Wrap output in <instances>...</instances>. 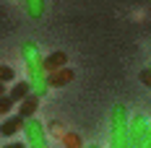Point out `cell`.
<instances>
[{
  "label": "cell",
  "instance_id": "cell-13",
  "mask_svg": "<svg viewBox=\"0 0 151 148\" xmlns=\"http://www.w3.org/2000/svg\"><path fill=\"white\" fill-rule=\"evenodd\" d=\"M138 78L143 81V86H149V89H151V68H143V70L138 73Z\"/></svg>",
  "mask_w": 151,
  "mask_h": 148
},
{
  "label": "cell",
  "instance_id": "cell-9",
  "mask_svg": "<svg viewBox=\"0 0 151 148\" xmlns=\"http://www.w3.org/2000/svg\"><path fill=\"white\" fill-rule=\"evenodd\" d=\"M24 5H26V13L31 18H42L45 16V0H24Z\"/></svg>",
  "mask_w": 151,
  "mask_h": 148
},
{
  "label": "cell",
  "instance_id": "cell-4",
  "mask_svg": "<svg viewBox=\"0 0 151 148\" xmlns=\"http://www.w3.org/2000/svg\"><path fill=\"white\" fill-rule=\"evenodd\" d=\"M73 70L70 68H63V70H55V73L47 75V86L50 89H63V86H68L70 81H73Z\"/></svg>",
  "mask_w": 151,
  "mask_h": 148
},
{
  "label": "cell",
  "instance_id": "cell-18",
  "mask_svg": "<svg viewBox=\"0 0 151 148\" xmlns=\"http://www.w3.org/2000/svg\"><path fill=\"white\" fill-rule=\"evenodd\" d=\"M149 68H151V65H149Z\"/></svg>",
  "mask_w": 151,
  "mask_h": 148
},
{
  "label": "cell",
  "instance_id": "cell-5",
  "mask_svg": "<svg viewBox=\"0 0 151 148\" xmlns=\"http://www.w3.org/2000/svg\"><path fill=\"white\" fill-rule=\"evenodd\" d=\"M65 62H68V55H65L63 49L50 52V55L45 57V70H47V75L55 73V70H63V68H65Z\"/></svg>",
  "mask_w": 151,
  "mask_h": 148
},
{
  "label": "cell",
  "instance_id": "cell-2",
  "mask_svg": "<svg viewBox=\"0 0 151 148\" xmlns=\"http://www.w3.org/2000/svg\"><path fill=\"white\" fill-rule=\"evenodd\" d=\"M109 148H130L128 146V109L125 104H115L109 114Z\"/></svg>",
  "mask_w": 151,
  "mask_h": 148
},
{
  "label": "cell",
  "instance_id": "cell-12",
  "mask_svg": "<svg viewBox=\"0 0 151 148\" xmlns=\"http://www.w3.org/2000/svg\"><path fill=\"white\" fill-rule=\"evenodd\" d=\"M11 109H13V99H11L8 94H5V96H0V114H8Z\"/></svg>",
  "mask_w": 151,
  "mask_h": 148
},
{
  "label": "cell",
  "instance_id": "cell-17",
  "mask_svg": "<svg viewBox=\"0 0 151 148\" xmlns=\"http://www.w3.org/2000/svg\"><path fill=\"white\" fill-rule=\"evenodd\" d=\"M83 148H99V146H96V143H89V146H83Z\"/></svg>",
  "mask_w": 151,
  "mask_h": 148
},
{
  "label": "cell",
  "instance_id": "cell-16",
  "mask_svg": "<svg viewBox=\"0 0 151 148\" xmlns=\"http://www.w3.org/2000/svg\"><path fill=\"white\" fill-rule=\"evenodd\" d=\"M0 96H5V83H0Z\"/></svg>",
  "mask_w": 151,
  "mask_h": 148
},
{
  "label": "cell",
  "instance_id": "cell-1",
  "mask_svg": "<svg viewBox=\"0 0 151 148\" xmlns=\"http://www.w3.org/2000/svg\"><path fill=\"white\" fill-rule=\"evenodd\" d=\"M21 60H24V65H26V75H29V83H31V94L42 99L47 91H50V86H47L45 57H42L37 42L26 39V42L21 44Z\"/></svg>",
  "mask_w": 151,
  "mask_h": 148
},
{
  "label": "cell",
  "instance_id": "cell-8",
  "mask_svg": "<svg viewBox=\"0 0 151 148\" xmlns=\"http://www.w3.org/2000/svg\"><path fill=\"white\" fill-rule=\"evenodd\" d=\"M29 94H31V83H29V81H16V83H13V89L8 91V96L13 99V104H16V102L21 104L24 99H26V96H29Z\"/></svg>",
  "mask_w": 151,
  "mask_h": 148
},
{
  "label": "cell",
  "instance_id": "cell-3",
  "mask_svg": "<svg viewBox=\"0 0 151 148\" xmlns=\"http://www.w3.org/2000/svg\"><path fill=\"white\" fill-rule=\"evenodd\" d=\"M146 130H149V119L143 114H136L133 119H128V146L138 148L141 140H143V135H146Z\"/></svg>",
  "mask_w": 151,
  "mask_h": 148
},
{
  "label": "cell",
  "instance_id": "cell-10",
  "mask_svg": "<svg viewBox=\"0 0 151 148\" xmlns=\"http://www.w3.org/2000/svg\"><path fill=\"white\" fill-rule=\"evenodd\" d=\"M63 146L65 148H83V143H81V138L76 133H63Z\"/></svg>",
  "mask_w": 151,
  "mask_h": 148
},
{
  "label": "cell",
  "instance_id": "cell-7",
  "mask_svg": "<svg viewBox=\"0 0 151 148\" xmlns=\"http://www.w3.org/2000/svg\"><path fill=\"white\" fill-rule=\"evenodd\" d=\"M24 122H26V119L18 117V114H13V117H5V122L0 125V135H3V138H11V135H16L18 130H24Z\"/></svg>",
  "mask_w": 151,
  "mask_h": 148
},
{
  "label": "cell",
  "instance_id": "cell-15",
  "mask_svg": "<svg viewBox=\"0 0 151 148\" xmlns=\"http://www.w3.org/2000/svg\"><path fill=\"white\" fill-rule=\"evenodd\" d=\"M3 148H26V146H24V143H5Z\"/></svg>",
  "mask_w": 151,
  "mask_h": 148
},
{
  "label": "cell",
  "instance_id": "cell-14",
  "mask_svg": "<svg viewBox=\"0 0 151 148\" xmlns=\"http://www.w3.org/2000/svg\"><path fill=\"white\" fill-rule=\"evenodd\" d=\"M138 148H151V122H149V130H146V135H143V140H141Z\"/></svg>",
  "mask_w": 151,
  "mask_h": 148
},
{
  "label": "cell",
  "instance_id": "cell-11",
  "mask_svg": "<svg viewBox=\"0 0 151 148\" xmlns=\"http://www.w3.org/2000/svg\"><path fill=\"white\" fill-rule=\"evenodd\" d=\"M16 81V70L11 65H0V83H11Z\"/></svg>",
  "mask_w": 151,
  "mask_h": 148
},
{
  "label": "cell",
  "instance_id": "cell-6",
  "mask_svg": "<svg viewBox=\"0 0 151 148\" xmlns=\"http://www.w3.org/2000/svg\"><path fill=\"white\" fill-rule=\"evenodd\" d=\"M37 109H39V96L29 94V96L21 102V107H18V117L31 119V117H37Z\"/></svg>",
  "mask_w": 151,
  "mask_h": 148
}]
</instances>
